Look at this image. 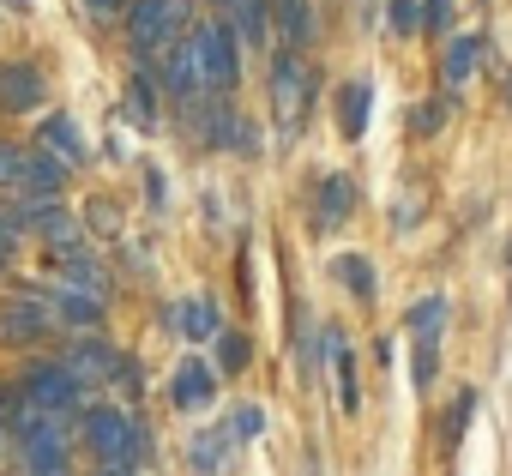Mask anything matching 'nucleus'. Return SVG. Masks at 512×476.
<instances>
[{
  "mask_svg": "<svg viewBox=\"0 0 512 476\" xmlns=\"http://www.w3.org/2000/svg\"><path fill=\"white\" fill-rule=\"evenodd\" d=\"M79 434H85V446H91L97 464H139V452L151 446V434L127 410H109V404H91L79 416Z\"/></svg>",
  "mask_w": 512,
  "mask_h": 476,
  "instance_id": "obj_1",
  "label": "nucleus"
},
{
  "mask_svg": "<svg viewBox=\"0 0 512 476\" xmlns=\"http://www.w3.org/2000/svg\"><path fill=\"white\" fill-rule=\"evenodd\" d=\"M187 31V0H133L127 7V37L139 55H163Z\"/></svg>",
  "mask_w": 512,
  "mask_h": 476,
  "instance_id": "obj_2",
  "label": "nucleus"
},
{
  "mask_svg": "<svg viewBox=\"0 0 512 476\" xmlns=\"http://www.w3.org/2000/svg\"><path fill=\"white\" fill-rule=\"evenodd\" d=\"M193 55H199V79H205L211 91H235V79H241V43H235V25H223V19L199 25V31H193Z\"/></svg>",
  "mask_w": 512,
  "mask_h": 476,
  "instance_id": "obj_3",
  "label": "nucleus"
},
{
  "mask_svg": "<svg viewBox=\"0 0 512 476\" xmlns=\"http://www.w3.org/2000/svg\"><path fill=\"white\" fill-rule=\"evenodd\" d=\"M314 91H320L314 67H308L296 49H290V55H278V67H272V109H278V121H284V127H302V121H308Z\"/></svg>",
  "mask_w": 512,
  "mask_h": 476,
  "instance_id": "obj_4",
  "label": "nucleus"
},
{
  "mask_svg": "<svg viewBox=\"0 0 512 476\" xmlns=\"http://www.w3.org/2000/svg\"><path fill=\"white\" fill-rule=\"evenodd\" d=\"M25 398H31L43 416H73L79 398H85V386L67 374V362H31V368H25Z\"/></svg>",
  "mask_w": 512,
  "mask_h": 476,
  "instance_id": "obj_5",
  "label": "nucleus"
},
{
  "mask_svg": "<svg viewBox=\"0 0 512 476\" xmlns=\"http://www.w3.org/2000/svg\"><path fill=\"white\" fill-rule=\"evenodd\" d=\"M19 223H31L55 254H79V248H85V229H79L73 211H61V199H31V205L19 211Z\"/></svg>",
  "mask_w": 512,
  "mask_h": 476,
  "instance_id": "obj_6",
  "label": "nucleus"
},
{
  "mask_svg": "<svg viewBox=\"0 0 512 476\" xmlns=\"http://www.w3.org/2000/svg\"><path fill=\"white\" fill-rule=\"evenodd\" d=\"M49 332H55V320H49V308H43V302H31V296L0 308V344H13V350H37Z\"/></svg>",
  "mask_w": 512,
  "mask_h": 476,
  "instance_id": "obj_7",
  "label": "nucleus"
},
{
  "mask_svg": "<svg viewBox=\"0 0 512 476\" xmlns=\"http://www.w3.org/2000/svg\"><path fill=\"white\" fill-rule=\"evenodd\" d=\"M43 97H49V79L31 61H7V67H0V109H7V115H31Z\"/></svg>",
  "mask_w": 512,
  "mask_h": 476,
  "instance_id": "obj_8",
  "label": "nucleus"
},
{
  "mask_svg": "<svg viewBox=\"0 0 512 476\" xmlns=\"http://www.w3.org/2000/svg\"><path fill=\"white\" fill-rule=\"evenodd\" d=\"M61 362H67V374H73L79 386H109V374H115V362H121V356H115V344H109V338H79Z\"/></svg>",
  "mask_w": 512,
  "mask_h": 476,
  "instance_id": "obj_9",
  "label": "nucleus"
},
{
  "mask_svg": "<svg viewBox=\"0 0 512 476\" xmlns=\"http://www.w3.org/2000/svg\"><path fill=\"white\" fill-rule=\"evenodd\" d=\"M199 55H193V37H175L169 49H163V91L169 97H181V103H193L199 97Z\"/></svg>",
  "mask_w": 512,
  "mask_h": 476,
  "instance_id": "obj_10",
  "label": "nucleus"
},
{
  "mask_svg": "<svg viewBox=\"0 0 512 476\" xmlns=\"http://www.w3.org/2000/svg\"><path fill=\"white\" fill-rule=\"evenodd\" d=\"M211 398H217V368L181 362V368H175V386H169V404H175V410H205Z\"/></svg>",
  "mask_w": 512,
  "mask_h": 476,
  "instance_id": "obj_11",
  "label": "nucleus"
},
{
  "mask_svg": "<svg viewBox=\"0 0 512 476\" xmlns=\"http://www.w3.org/2000/svg\"><path fill=\"white\" fill-rule=\"evenodd\" d=\"M37 145H43L49 157H61L67 169H79V163L91 157V151H85V139H79V121H73V115H49V121L37 127Z\"/></svg>",
  "mask_w": 512,
  "mask_h": 476,
  "instance_id": "obj_12",
  "label": "nucleus"
},
{
  "mask_svg": "<svg viewBox=\"0 0 512 476\" xmlns=\"http://www.w3.org/2000/svg\"><path fill=\"white\" fill-rule=\"evenodd\" d=\"M67 175H73V169H67L61 157H49L43 145H31V151H25V193H37V199H55V193L67 187Z\"/></svg>",
  "mask_w": 512,
  "mask_h": 476,
  "instance_id": "obj_13",
  "label": "nucleus"
},
{
  "mask_svg": "<svg viewBox=\"0 0 512 476\" xmlns=\"http://www.w3.org/2000/svg\"><path fill=\"white\" fill-rule=\"evenodd\" d=\"M272 19H278V37H284V49H308L314 43V0H278L272 7Z\"/></svg>",
  "mask_w": 512,
  "mask_h": 476,
  "instance_id": "obj_14",
  "label": "nucleus"
},
{
  "mask_svg": "<svg viewBox=\"0 0 512 476\" xmlns=\"http://www.w3.org/2000/svg\"><path fill=\"white\" fill-rule=\"evenodd\" d=\"M368 109H374V85H368V79H356V85H344V91H338L344 139H362V133H368Z\"/></svg>",
  "mask_w": 512,
  "mask_h": 476,
  "instance_id": "obj_15",
  "label": "nucleus"
},
{
  "mask_svg": "<svg viewBox=\"0 0 512 476\" xmlns=\"http://www.w3.org/2000/svg\"><path fill=\"white\" fill-rule=\"evenodd\" d=\"M350 211H356V181L350 175H326L320 181V223L332 229V223H350Z\"/></svg>",
  "mask_w": 512,
  "mask_h": 476,
  "instance_id": "obj_16",
  "label": "nucleus"
},
{
  "mask_svg": "<svg viewBox=\"0 0 512 476\" xmlns=\"http://www.w3.org/2000/svg\"><path fill=\"white\" fill-rule=\"evenodd\" d=\"M55 314L67 326L91 332V326H103V296H91V290H55Z\"/></svg>",
  "mask_w": 512,
  "mask_h": 476,
  "instance_id": "obj_17",
  "label": "nucleus"
},
{
  "mask_svg": "<svg viewBox=\"0 0 512 476\" xmlns=\"http://www.w3.org/2000/svg\"><path fill=\"white\" fill-rule=\"evenodd\" d=\"M223 446H229L223 428H199V434L187 440V470H193V476H217V470H223Z\"/></svg>",
  "mask_w": 512,
  "mask_h": 476,
  "instance_id": "obj_18",
  "label": "nucleus"
},
{
  "mask_svg": "<svg viewBox=\"0 0 512 476\" xmlns=\"http://www.w3.org/2000/svg\"><path fill=\"white\" fill-rule=\"evenodd\" d=\"M476 55H482V37H452V43H446V55H440L446 85H464V79L476 73Z\"/></svg>",
  "mask_w": 512,
  "mask_h": 476,
  "instance_id": "obj_19",
  "label": "nucleus"
},
{
  "mask_svg": "<svg viewBox=\"0 0 512 476\" xmlns=\"http://www.w3.org/2000/svg\"><path fill=\"white\" fill-rule=\"evenodd\" d=\"M332 272L350 284V296H356V302H368V296H374V266H368L362 254H338V260H332Z\"/></svg>",
  "mask_w": 512,
  "mask_h": 476,
  "instance_id": "obj_20",
  "label": "nucleus"
},
{
  "mask_svg": "<svg viewBox=\"0 0 512 476\" xmlns=\"http://www.w3.org/2000/svg\"><path fill=\"white\" fill-rule=\"evenodd\" d=\"M67 278H73V290H91V296H103L109 290V272L79 248V254H67Z\"/></svg>",
  "mask_w": 512,
  "mask_h": 476,
  "instance_id": "obj_21",
  "label": "nucleus"
},
{
  "mask_svg": "<svg viewBox=\"0 0 512 476\" xmlns=\"http://www.w3.org/2000/svg\"><path fill=\"white\" fill-rule=\"evenodd\" d=\"M181 332H187V338H217V332H223V326H217V308H211L205 296L181 302Z\"/></svg>",
  "mask_w": 512,
  "mask_h": 476,
  "instance_id": "obj_22",
  "label": "nucleus"
},
{
  "mask_svg": "<svg viewBox=\"0 0 512 476\" xmlns=\"http://www.w3.org/2000/svg\"><path fill=\"white\" fill-rule=\"evenodd\" d=\"M332 362H338V398H344V410H356V404H362V392H356V362H350L344 332H332Z\"/></svg>",
  "mask_w": 512,
  "mask_h": 476,
  "instance_id": "obj_23",
  "label": "nucleus"
},
{
  "mask_svg": "<svg viewBox=\"0 0 512 476\" xmlns=\"http://www.w3.org/2000/svg\"><path fill=\"white\" fill-rule=\"evenodd\" d=\"M127 115H133L139 127H151V121H157V91H151V79H145V73H133V79H127Z\"/></svg>",
  "mask_w": 512,
  "mask_h": 476,
  "instance_id": "obj_24",
  "label": "nucleus"
},
{
  "mask_svg": "<svg viewBox=\"0 0 512 476\" xmlns=\"http://www.w3.org/2000/svg\"><path fill=\"white\" fill-rule=\"evenodd\" d=\"M260 428H266V410H260V404H241V410L223 422V440H253Z\"/></svg>",
  "mask_w": 512,
  "mask_h": 476,
  "instance_id": "obj_25",
  "label": "nucleus"
},
{
  "mask_svg": "<svg viewBox=\"0 0 512 476\" xmlns=\"http://www.w3.org/2000/svg\"><path fill=\"white\" fill-rule=\"evenodd\" d=\"M0 187L25 193V145H0Z\"/></svg>",
  "mask_w": 512,
  "mask_h": 476,
  "instance_id": "obj_26",
  "label": "nucleus"
},
{
  "mask_svg": "<svg viewBox=\"0 0 512 476\" xmlns=\"http://www.w3.org/2000/svg\"><path fill=\"white\" fill-rule=\"evenodd\" d=\"M440 320H446V296H422V302L410 308V326H416L422 338H434V332H440Z\"/></svg>",
  "mask_w": 512,
  "mask_h": 476,
  "instance_id": "obj_27",
  "label": "nucleus"
},
{
  "mask_svg": "<svg viewBox=\"0 0 512 476\" xmlns=\"http://www.w3.org/2000/svg\"><path fill=\"white\" fill-rule=\"evenodd\" d=\"M217 368L223 374H241L247 368V338L241 332H217Z\"/></svg>",
  "mask_w": 512,
  "mask_h": 476,
  "instance_id": "obj_28",
  "label": "nucleus"
},
{
  "mask_svg": "<svg viewBox=\"0 0 512 476\" xmlns=\"http://www.w3.org/2000/svg\"><path fill=\"white\" fill-rule=\"evenodd\" d=\"M434 374H440V350H434V338H416V386L428 392Z\"/></svg>",
  "mask_w": 512,
  "mask_h": 476,
  "instance_id": "obj_29",
  "label": "nucleus"
},
{
  "mask_svg": "<svg viewBox=\"0 0 512 476\" xmlns=\"http://www.w3.org/2000/svg\"><path fill=\"white\" fill-rule=\"evenodd\" d=\"M109 386H115L121 398H139V392H145V374H139V362H127V356H121V362H115V374H109Z\"/></svg>",
  "mask_w": 512,
  "mask_h": 476,
  "instance_id": "obj_30",
  "label": "nucleus"
},
{
  "mask_svg": "<svg viewBox=\"0 0 512 476\" xmlns=\"http://www.w3.org/2000/svg\"><path fill=\"white\" fill-rule=\"evenodd\" d=\"M422 31H428V37L452 31V0H422Z\"/></svg>",
  "mask_w": 512,
  "mask_h": 476,
  "instance_id": "obj_31",
  "label": "nucleus"
},
{
  "mask_svg": "<svg viewBox=\"0 0 512 476\" xmlns=\"http://www.w3.org/2000/svg\"><path fill=\"white\" fill-rule=\"evenodd\" d=\"M416 25H422V13H416V0H392V31H398V37H410Z\"/></svg>",
  "mask_w": 512,
  "mask_h": 476,
  "instance_id": "obj_32",
  "label": "nucleus"
},
{
  "mask_svg": "<svg viewBox=\"0 0 512 476\" xmlns=\"http://www.w3.org/2000/svg\"><path fill=\"white\" fill-rule=\"evenodd\" d=\"M13 248H19V217H7V211H0V266L13 260Z\"/></svg>",
  "mask_w": 512,
  "mask_h": 476,
  "instance_id": "obj_33",
  "label": "nucleus"
},
{
  "mask_svg": "<svg viewBox=\"0 0 512 476\" xmlns=\"http://www.w3.org/2000/svg\"><path fill=\"white\" fill-rule=\"evenodd\" d=\"M85 13H91L97 25H109V19H121V13H127V0H85Z\"/></svg>",
  "mask_w": 512,
  "mask_h": 476,
  "instance_id": "obj_34",
  "label": "nucleus"
},
{
  "mask_svg": "<svg viewBox=\"0 0 512 476\" xmlns=\"http://www.w3.org/2000/svg\"><path fill=\"white\" fill-rule=\"evenodd\" d=\"M440 121H446V103H422L416 109V133H434Z\"/></svg>",
  "mask_w": 512,
  "mask_h": 476,
  "instance_id": "obj_35",
  "label": "nucleus"
},
{
  "mask_svg": "<svg viewBox=\"0 0 512 476\" xmlns=\"http://www.w3.org/2000/svg\"><path fill=\"white\" fill-rule=\"evenodd\" d=\"M464 416H470V392L452 404V416H446V440H458V434H464Z\"/></svg>",
  "mask_w": 512,
  "mask_h": 476,
  "instance_id": "obj_36",
  "label": "nucleus"
},
{
  "mask_svg": "<svg viewBox=\"0 0 512 476\" xmlns=\"http://www.w3.org/2000/svg\"><path fill=\"white\" fill-rule=\"evenodd\" d=\"M217 7H223V13H260L266 0H217Z\"/></svg>",
  "mask_w": 512,
  "mask_h": 476,
  "instance_id": "obj_37",
  "label": "nucleus"
},
{
  "mask_svg": "<svg viewBox=\"0 0 512 476\" xmlns=\"http://www.w3.org/2000/svg\"><path fill=\"white\" fill-rule=\"evenodd\" d=\"M91 476H133V464H97Z\"/></svg>",
  "mask_w": 512,
  "mask_h": 476,
  "instance_id": "obj_38",
  "label": "nucleus"
},
{
  "mask_svg": "<svg viewBox=\"0 0 512 476\" xmlns=\"http://www.w3.org/2000/svg\"><path fill=\"white\" fill-rule=\"evenodd\" d=\"M0 7H13V13H25V7H31V0H0Z\"/></svg>",
  "mask_w": 512,
  "mask_h": 476,
  "instance_id": "obj_39",
  "label": "nucleus"
}]
</instances>
